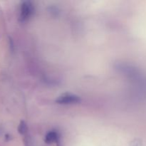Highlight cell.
Instances as JSON below:
<instances>
[{"mask_svg":"<svg viewBox=\"0 0 146 146\" xmlns=\"http://www.w3.org/2000/svg\"><path fill=\"white\" fill-rule=\"evenodd\" d=\"M56 102L59 104L64 105H72V104H77L81 102V98L78 96L71 93H65L61 94L58 97Z\"/></svg>","mask_w":146,"mask_h":146,"instance_id":"obj_1","label":"cell"},{"mask_svg":"<svg viewBox=\"0 0 146 146\" xmlns=\"http://www.w3.org/2000/svg\"><path fill=\"white\" fill-rule=\"evenodd\" d=\"M34 13V7L31 1H26L21 4L20 9V20L27 21Z\"/></svg>","mask_w":146,"mask_h":146,"instance_id":"obj_2","label":"cell"},{"mask_svg":"<svg viewBox=\"0 0 146 146\" xmlns=\"http://www.w3.org/2000/svg\"><path fill=\"white\" fill-rule=\"evenodd\" d=\"M45 142L48 144L53 143L58 144L60 142L59 134L56 131H50L45 136Z\"/></svg>","mask_w":146,"mask_h":146,"instance_id":"obj_3","label":"cell"},{"mask_svg":"<svg viewBox=\"0 0 146 146\" xmlns=\"http://www.w3.org/2000/svg\"><path fill=\"white\" fill-rule=\"evenodd\" d=\"M18 131L20 134H21V135H24V134H25L27 132V123H26L24 121H21V122H20L18 127Z\"/></svg>","mask_w":146,"mask_h":146,"instance_id":"obj_4","label":"cell"},{"mask_svg":"<svg viewBox=\"0 0 146 146\" xmlns=\"http://www.w3.org/2000/svg\"><path fill=\"white\" fill-rule=\"evenodd\" d=\"M131 146H142V143H141V141L140 140L136 139L134 141H133Z\"/></svg>","mask_w":146,"mask_h":146,"instance_id":"obj_5","label":"cell"}]
</instances>
